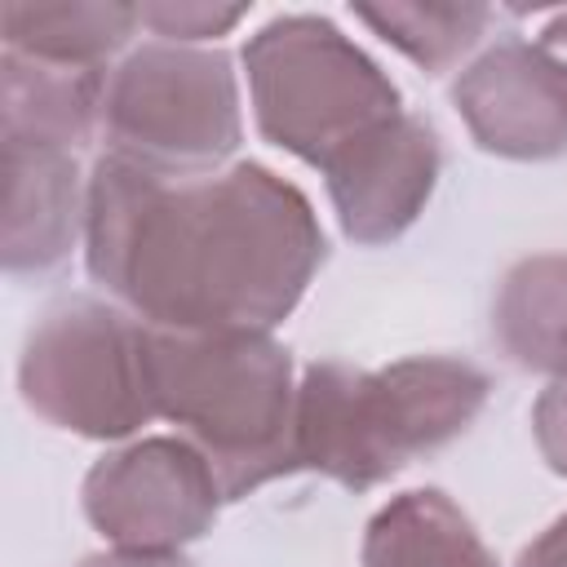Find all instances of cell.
<instances>
[{"instance_id": "obj_1", "label": "cell", "mask_w": 567, "mask_h": 567, "mask_svg": "<svg viewBox=\"0 0 567 567\" xmlns=\"http://www.w3.org/2000/svg\"><path fill=\"white\" fill-rule=\"evenodd\" d=\"M84 261L146 328L270 332L323 266L310 199L261 164L168 177L102 155Z\"/></svg>"}, {"instance_id": "obj_2", "label": "cell", "mask_w": 567, "mask_h": 567, "mask_svg": "<svg viewBox=\"0 0 567 567\" xmlns=\"http://www.w3.org/2000/svg\"><path fill=\"white\" fill-rule=\"evenodd\" d=\"M146 381L155 416L186 430L221 501L301 470L292 359L270 332L146 328Z\"/></svg>"}, {"instance_id": "obj_3", "label": "cell", "mask_w": 567, "mask_h": 567, "mask_svg": "<svg viewBox=\"0 0 567 567\" xmlns=\"http://www.w3.org/2000/svg\"><path fill=\"white\" fill-rule=\"evenodd\" d=\"M483 403L487 377L461 359L421 354L381 372L310 363L297 385V465L363 492L465 434Z\"/></svg>"}, {"instance_id": "obj_4", "label": "cell", "mask_w": 567, "mask_h": 567, "mask_svg": "<svg viewBox=\"0 0 567 567\" xmlns=\"http://www.w3.org/2000/svg\"><path fill=\"white\" fill-rule=\"evenodd\" d=\"M244 66L257 128L315 168L403 115L390 75L315 13L270 18L244 44Z\"/></svg>"}, {"instance_id": "obj_5", "label": "cell", "mask_w": 567, "mask_h": 567, "mask_svg": "<svg viewBox=\"0 0 567 567\" xmlns=\"http://www.w3.org/2000/svg\"><path fill=\"white\" fill-rule=\"evenodd\" d=\"M97 124L115 159L168 177L204 173L239 146L230 58L190 44H146L106 75Z\"/></svg>"}, {"instance_id": "obj_6", "label": "cell", "mask_w": 567, "mask_h": 567, "mask_svg": "<svg viewBox=\"0 0 567 567\" xmlns=\"http://www.w3.org/2000/svg\"><path fill=\"white\" fill-rule=\"evenodd\" d=\"M18 385L44 421L89 439H124L155 416L146 323L102 301H66L27 337Z\"/></svg>"}, {"instance_id": "obj_7", "label": "cell", "mask_w": 567, "mask_h": 567, "mask_svg": "<svg viewBox=\"0 0 567 567\" xmlns=\"http://www.w3.org/2000/svg\"><path fill=\"white\" fill-rule=\"evenodd\" d=\"M221 487L186 439H142L84 478V514L115 549L177 554L213 527Z\"/></svg>"}, {"instance_id": "obj_8", "label": "cell", "mask_w": 567, "mask_h": 567, "mask_svg": "<svg viewBox=\"0 0 567 567\" xmlns=\"http://www.w3.org/2000/svg\"><path fill=\"white\" fill-rule=\"evenodd\" d=\"M452 102L474 142L509 159L567 151V71L527 40H501L452 84Z\"/></svg>"}, {"instance_id": "obj_9", "label": "cell", "mask_w": 567, "mask_h": 567, "mask_svg": "<svg viewBox=\"0 0 567 567\" xmlns=\"http://www.w3.org/2000/svg\"><path fill=\"white\" fill-rule=\"evenodd\" d=\"M439 168H443L439 133L403 111L399 120L346 146L319 173L328 177V195L341 217V230L354 244H385L421 217L439 182Z\"/></svg>"}, {"instance_id": "obj_10", "label": "cell", "mask_w": 567, "mask_h": 567, "mask_svg": "<svg viewBox=\"0 0 567 567\" xmlns=\"http://www.w3.org/2000/svg\"><path fill=\"white\" fill-rule=\"evenodd\" d=\"M89 190H80V164L66 146L4 142V270H53L84 230Z\"/></svg>"}, {"instance_id": "obj_11", "label": "cell", "mask_w": 567, "mask_h": 567, "mask_svg": "<svg viewBox=\"0 0 567 567\" xmlns=\"http://www.w3.org/2000/svg\"><path fill=\"white\" fill-rule=\"evenodd\" d=\"M106 71L53 66L22 53L0 58V137L31 146H66L89 137L102 115Z\"/></svg>"}, {"instance_id": "obj_12", "label": "cell", "mask_w": 567, "mask_h": 567, "mask_svg": "<svg viewBox=\"0 0 567 567\" xmlns=\"http://www.w3.org/2000/svg\"><path fill=\"white\" fill-rule=\"evenodd\" d=\"M492 337L514 368L567 377V252L527 257L501 279Z\"/></svg>"}, {"instance_id": "obj_13", "label": "cell", "mask_w": 567, "mask_h": 567, "mask_svg": "<svg viewBox=\"0 0 567 567\" xmlns=\"http://www.w3.org/2000/svg\"><path fill=\"white\" fill-rule=\"evenodd\" d=\"M363 567H496V558L447 492L416 487L372 514Z\"/></svg>"}, {"instance_id": "obj_14", "label": "cell", "mask_w": 567, "mask_h": 567, "mask_svg": "<svg viewBox=\"0 0 567 567\" xmlns=\"http://www.w3.org/2000/svg\"><path fill=\"white\" fill-rule=\"evenodd\" d=\"M133 4H22L9 0L0 9V31H4V53H22L35 62L53 66H84L102 71V62L133 35L137 27Z\"/></svg>"}, {"instance_id": "obj_15", "label": "cell", "mask_w": 567, "mask_h": 567, "mask_svg": "<svg viewBox=\"0 0 567 567\" xmlns=\"http://www.w3.org/2000/svg\"><path fill=\"white\" fill-rule=\"evenodd\" d=\"M381 40L408 53L425 71H447L461 53H470L492 22L487 4H354Z\"/></svg>"}, {"instance_id": "obj_16", "label": "cell", "mask_w": 567, "mask_h": 567, "mask_svg": "<svg viewBox=\"0 0 567 567\" xmlns=\"http://www.w3.org/2000/svg\"><path fill=\"white\" fill-rule=\"evenodd\" d=\"M244 13H248L244 4H137L142 27H151L155 35H164V44L221 35V31H230Z\"/></svg>"}, {"instance_id": "obj_17", "label": "cell", "mask_w": 567, "mask_h": 567, "mask_svg": "<svg viewBox=\"0 0 567 567\" xmlns=\"http://www.w3.org/2000/svg\"><path fill=\"white\" fill-rule=\"evenodd\" d=\"M532 430L540 443V456L554 474H567V377H558L532 408Z\"/></svg>"}, {"instance_id": "obj_18", "label": "cell", "mask_w": 567, "mask_h": 567, "mask_svg": "<svg viewBox=\"0 0 567 567\" xmlns=\"http://www.w3.org/2000/svg\"><path fill=\"white\" fill-rule=\"evenodd\" d=\"M518 567H567V514L549 523L518 558Z\"/></svg>"}, {"instance_id": "obj_19", "label": "cell", "mask_w": 567, "mask_h": 567, "mask_svg": "<svg viewBox=\"0 0 567 567\" xmlns=\"http://www.w3.org/2000/svg\"><path fill=\"white\" fill-rule=\"evenodd\" d=\"M80 567H195L182 554H146V549H111V554H93Z\"/></svg>"}, {"instance_id": "obj_20", "label": "cell", "mask_w": 567, "mask_h": 567, "mask_svg": "<svg viewBox=\"0 0 567 567\" xmlns=\"http://www.w3.org/2000/svg\"><path fill=\"white\" fill-rule=\"evenodd\" d=\"M536 44H540V49H545L563 71H567V13H558V18L540 31V40H536Z\"/></svg>"}]
</instances>
